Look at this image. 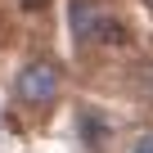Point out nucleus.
<instances>
[{
	"label": "nucleus",
	"instance_id": "obj_1",
	"mask_svg": "<svg viewBox=\"0 0 153 153\" xmlns=\"http://www.w3.org/2000/svg\"><path fill=\"white\" fill-rule=\"evenodd\" d=\"M72 32L81 41H99V45H122L126 41V27L113 14H104L95 0H72Z\"/></svg>",
	"mask_w": 153,
	"mask_h": 153
},
{
	"label": "nucleus",
	"instance_id": "obj_2",
	"mask_svg": "<svg viewBox=\"0 0 153 153\" xmlns=\"http://www.w3.org/2000/svg\"><path fill=\"white\" fill-rule=\"evenodd\" d=\"M59 86H63V76H59V68L50 63V59H36V63H27L23 72H18V99L23 104H32V108H45V104H54L59 99Z\"/></svg>",
	"mask_w": 153,
	"mask_h": 153
},
{
	"label": "nucleus",
	"instance_id": "obj_3",
	"mask_svg": "<svg viewBox=\"0 0 153 153\" xmlns=\"http://www.w3.org/2000/svg\"><path fill=\"white\" fill-rule=\"evenodd\" d=\"M131 153H153V131H149V135H140V140L131 144Z\"/></svg>",
	"mask_w": 153,
	"mask_h": 153
}]
</instances>
